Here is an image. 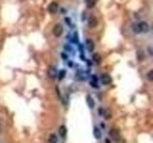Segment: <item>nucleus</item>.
Here are the masks:
<instances>
[{"label":"nucleus","instance_id":"1","mask_svg":"<svg viewBox=\"0 0 153 143\" xmlns=\"http://www.w3.org/2000/svg\"><path fill=\"white\" fill-rule=\"evenodd\" d=\"M149 25L146 21H141L133 24L132 30L135 33H146L149 32Z\"/></svg>","mask_w":153,"mask_h":143},{"label":"nucleus","instance_id":"2","mask_svg":"<svg viewBox=\"0 0 153 143\" xmlns=\"http://www.w3.org/2000/svg\"><path fill=\"white\" fill-rule=\"evenodd\" d=\"M109 136L115 141H119L121 140V133L118 130L117 128H111L109 131Z\"/></svg>","mask_w":153,"mask_h":143},{"label":"nucleus","instance_id":"3","mask_svg":"<svg viewBox=\"0 0 153 143\" xmlns=\"http://www.w3.org/2000/svg\"><path fill=\"white\" fill-rule=\"evenodd\" d=\"M53 33H54V35L56 37L61 36L62 33H63V27H62V25H60V24L55 25L54 28H53Z\"/></svg>","mask_w":153,"mask_h":143},{"label":"nucleus","instance_id":"4","mask_svg":"<svg viewBox=\"0 0 153 143\" xmlns=\"http://www.w3.org/2000/svg\"><path fill=\"white\" fill-rule=\"evenodd\" d=\"M48 11L51 14H55L59 11V5L56 2H52L49 6H48Z\"/></svg>","mask_w":153,"mask_h":143},{"label":"nucleus","instance_id":"5","mask_svg":"<svg viewBox=\"0 0 153 143\" xmlns=\"http://www.w3.org/2000/svg\"><path fill=\"white\" fill-rule=\"evenodd\" d=\"M100 80H102V83L103 85H109L112 82V78L108 74H103L102 76H100Z\"/></svg>","mask_w":153,"mask_h":143},{"label":"nucleus","instance_id":"6","mask_svg":"<svg viewBox=\"0 0 153 143\" xmlns=\"http://www.w3.org/2000/svg\"><path fill=\"white\" fill-rule=\"evenodd\" d=\"M48 75H49V77L52 78V79H55L56 77L57 71L56 69V67H54V66L49 67V69H48Z\"/></svg>","mask_w":153,"mask_h":143},{"label":"nucleus","instance_id":"7","mask_svg":"<svg viewBox=\"0 0 153 143\" xmlns=\"http://www.w3.org/2000/svg\"><path fill=\"white\" fill-rule=\"evenodd\" d=\"M98 19L96 18L94 15H91L89 18H88V26L90 28H95V27H97L98 25Z\"/></svg>","mask_w":153,"mask_h":143},{"label":"nucleus","instance_id":"8","mask_svg":"<svg viewBox=\"0 0 153 143\" xmlns=\"http://www.w3.org/2000/svg\"><path fill=\"white\" fill-rule=\"evenodd\" d=\"M86 102H87V105L89 108L93 109L95 107V101L91 95H87V97H86Z\"/></svg>","mask_w":153,"mask_h":143},{"label":"nucleus","instance_id":"9","mask_svg":"<svg viewBox=\"0 0 153 143\" xmlns=\"http://www.w3.org/2000/svg\"><path fill=\"white\" fill-rule=\"evenodd\" d=\"M94 136L96 139H100V137H102V132H100V129L99 127L94 128Z\"/></svg>","mask_w":153,"mask_h":143},{"label":"nucleus","instance_id":"10","mask_svg":"<svg viewBox=\"0 0 153 143\" xmlns=\"http://www.w3.org/2000/svg\"><path fill=\"white\" fill-rule=\"evenodd\" d=\"M98 0H86V7L88 9H92L96 6Z\"/></svg>","mask_w":153,"mask_h":143},{"label":"nucleus","instance_id":"11","mask_svg":"<svg viewBox=\"0 0 153 143\" xmlns=\"http://www.w3.org/2000/svg\"><path fill=\"white\" fill-rule=\"evenodd\" d=\"M66 133H67V129L64 125H61L59 127V135L62 138H65L66 137Z\"/></svg>","mask_w":153,"mask_h":143},{"label":"nucleus","instance_id":"12","mask_svg":"<svg viewBox=\"0 0 153 143\" xmlns=\"http://www.w3.org/2000/svg\"><path fill=\"white\" fill-rule=\"evenodd\" d=\"M57 136L55 133H51L50 136H49V139H48V142L49 143H57Z\"/></svg>","mask_w":153,"mask_h":143},{"label":"nucleus","instance_id":"13","mask_svg":"<svg viewBox=\"0 0 153 143\" xmlns=\"http://www.w3.org/2000/svg\"><path fill=\"white\" fill-rule=\"evenodd\" d=\"M86 46H87V49L89 51H93L94 50V42L91 39H87L86 40Z\"/></svg>","mask_w":153,"mask_h":143},{"label":"nucleus","instance_id":"14","mask_svg":"<svg viewBox=\"0 0 153 143\" xmlns=\"http://www.w3.org/2000/svg\"><path fill=\"white\" fill-rule=\"evenodd\" d=\"M93 60H94L97 64H100V62H102V57L100 56L99 54H94V55H93Z\"/></svg>","mask_w":153,"mask_h":143},{"label":"nucleus","instance_id":"15","mask_svg":"<svg viewBox=\"0 0 153 143\" xmlns=\"http://www.w3.org/2000/svg\"><path fill=\"white\" fill-rule=\"evenodd\" d=\"M102 114L104 116V118H105V119H109V118H111V116H112L111 112H110L109 110H107V111H104V112L102 113Z\"/></svg>","mask_w":153,"mask_h":143},{"label":"nucleus","instance_id":"16","mask_svg":"<svg viewBox=\"0 0 153 143\" xmlns=\"http://www.w3.org/2000/svg\"><path fill=\"white\" fill-rule=\"evenodd\" d=\"M65 75H66V71L65 70H61L59 72V80H62V79L65 77Z\"/></svg>","mask_w":153,"mask_h":143},{"label":"nucleus","instance_id":"17","mask_svg":"<svg viewBox=\"0 0 153 143\" xmlns=\"http://www.w3.org/2000/svg\"><path fill=\"white\" fill-rule=\"evenodd\" d=\"M146 77L149 81H153V70H150L146 74Z\"/></svg>","mask_w":153,"mask_h":143},{"label":"nucleus","instance_id":"18","mask_svg":"<svg viewBox=\"0 0 153 143\" xmlns=\"http://www.w3.org/2000/svg\"><path fill=\"white\" fill-rule=\"evenodd\" d=\"M96 84H97V81L92 80V81H91V82H90V85H91V86H93L94 88H98L99 86H98V85H96Z\"/></svg>","mask_w":153,"mask_h":143},{"label":"nucleus","instance_id":"19","mask_svg":"<svg viewBox=\"0 0 153 143\" xmlns=\"http://www.w3.org/2000/svg\"><path fill=\"white\" fill-rule=\"evenodd\" d=\"M98 113H99V114L100 116H102V113H103V110L100 108V109H99V111H98Z\"/></svg>","mask_w":153,"mask_h":143},{"label":"nucleus","instance_id":"20","mask_svg":"<svg viewBox=\"0 0 153 143\" xmlns=\"http://www.w3.org/2000/svg\"><path fill=\"white\" fill-rule=\"evenodd\" d=\"M105 143H111V142H110L109 139H107V138H106V139H105Z\"/></svg>","mask_w":153,"mask_h":143}]
</instances>
